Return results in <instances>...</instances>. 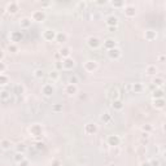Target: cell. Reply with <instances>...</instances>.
<instances>
[{"instance_id":"cell-1","label":"cell","mask_w":166,"mask_h":166,"mask_svg":"<svg viewBox=\"0 0 166 166\" xmlns=\"http://www.w3.org/2000/svg\"><path fill=\"white\" fill-rule=\"evenodd\" d=\"M97 68H99V65H97V62L95 61V60H87V61L83 64V69L86 70V72H88V73L96 72Z\"/></svg>"},{"instance_id":"cell-2","label":"cell","mask_w":166,"mask_h":166,"mask_svg":"<svg viewBox=\"0 0 166 166\" xmlns=\"http://www.w3.org/2000/svg\"><path fill=\"white\" fill-rule=\"evenodd\" d=\"M45 12L44 10H34L33 15H31V21H35V22H43L45 20Z\"/></svg>"},{"instance_id":"cell-3","label":"cell","mask_w":166,"mask_h":166,"mask_svg":"<svg viewBox=\"0 0 166 166\" xmlns=\"http://www.w3.org/2000/svg\"><path fill=\"white\" fill-rule=\"evenodd\" d=\"M56 35H57V33H56L53 29H47V30L43 31V39L47 40V42L56 40Z\"/></svg>"},{"instance_id":"cell-4","label":"cell","mask_w":166,"mask_h":166,"mask_svg":"<svg viewBox=\"0 0 166 166\" xmlns=\"http://www.w3.org/2000/svg\"><path fill=\"white\" fill-rule=\"evenodd\" d=\"M123 13H125L126 17H129V18H132V17L136 16V8L131 4L129 5H125L123 7Z\"/></svg>"},{"instance_id":"cell-5","label":"cell","mask_w":166,"mask_h":166,"mask_svg":"<svg viewBox=\"0 0 166 166\" xmlns=\"http://www.w3.org/2000/svg\"><path fill=\"white\" fill-rule=\"evenodd\" d=\"M5 10L8 13H10V15H16L20 10V4L17 1H10V3H8V5L5 7Z\"/></svg>"},{"instance_id":"cell-6","label":"cell","mask_w":166,"mask_h":166,"mask_svg":"<svg viewBox=\"0 0 166 166\" xmlns=\"http://www.w3.org/2000/svg\"><path fill=\"white\" fill-rule=\"evenodd\" d=\"M97 130H99V127L95 122H90L84 126V132L88 134V135H94V134H96Z\"/></svg>"},{"instance_id":"cell-7","label":"cell","mask_w":166,"mask_h":166,"mask_svg":"<svg viewBox=\"0 0 166 166\" xmlns=\"http://www.w3.org/2000/svg\"><path fill=\"white\" fill-rule=\"evenodd\" d=\"M42 94L44 95V96H52V95L55 94V87L52 86V84H49V83H45L43 87H42Z\"/></svg>"},{"instance_id":"cell-8","label":"cell","mask_w":166,"mask_h":166,"mask_svg":"<svg viewBox=\"0 0 166 166\" xmlns=\"http://www.w3.org/2000/svg\"><path fill=\"white\" fill-rule=\"evenodd\" d=\"M61 62H62V69H65V70H73V68L75 66V61L72 57L64 59Z\"/></svg>"},{"instance_id":"cell-9","label":"cell","mask_w":166,"mask_h":166,"mask_svg":"<svg viewBox=\"0 0 166 166\" xmlns=\"http://www.w3.org/2000/svg\"><path fill=\"white\" fill-rule=\"evenodd\" d=\"M108 56H109V59H110V60H118L122 56V52H121V49H119V48L116 47L113 49H109V51H108Z\"/></svg>"},{"instance_id":"cell-10","label":"cell","mask_w":166,"mask_h":166,"mask_svg":"<svg viewBox=\"0 0 166 166\" xmlns=\"http://www.w3.org/2000/svg\"><path fill=\"white\" fill-rule=\"evenodd\" d=\"M87 43H88V45H90L91 48H94V49H96V48H99L101 45L100 39H99V38H96V37H90L87 39Z\"/></svg>"},{"instance_id":"cell-11","label":"cell","mask_w":166,"mask_h":166,"mask_svg":"<svg viewBox=\"0 0 166 166\" xmlns=\"http://www.w3.org/2000/svg\"><path fill=\"white\" fill-rule=\"evenodd\" d=\"M65 94H68L69 96L77 95V94H78V87H77V84H70V83H68L65 86Z\"/></svg>"},{"instance_id":"cell-12","label":"cell","mask_w":166,"mask_h":166,"mask_svg":"<svg viewBox=\"0 0 166 166\" xmlns=\"http://www.w3.org/2000/svg\"><path fill=\"white\" fill-rule=\"evenodd\" d=\"M107 25H108V27H117V25H118V17L117 16H114V15H110V16H108L107 17Z\"/></svg>"},{"instance_id":"cell-13","label":"cell","mask_w":166,"mask_h":166,"mask_svg":"<svg viewBox=\"0 0 166 166\" xmlns=\"http://www.w3.org/2000/svg\"><path fill=\"white\" fill-rule=\"evenodd\" d=\"M42 131H43V129H42V126L38 125V123H35V125H31V127H30V134L33 136H39V135H42Z\"/></svg>"},{"instance_id":"cell-14","label":"cell","mask_w":166,"mask_h":166,"mask_svg":"<svg viewBox=\"0 0 166 166\" xmlns=\"http://www.w3.org/2000/svg\"><path fill=\"white\" fill-rule=\"evenodd\" d=\"M107 142H108V144L110 147H117V146H119V142H121V139H119L118 135H109Z\"/></svg>"},{"instance_id":"cell-15","label":"cell","mask_w":166,"mask_h":166,"mask_svg":"<svg viewBox=\"0 0 166 166\" xmlns=\"http://www.w3.org/2000/svg\"><path fill=\"white\" fill-rule=\"evenodd\" d=\"M31 18H29V17H23V18L20 20V26L21 29H29V27L31 26Z\"/></svg>"},{"instance_id":"cell-16","label":"cell","mask_w":166,"mask_h":166,"mask_svg":"<svg viewBox=\"0 0 166 166\" xmlns=\"http://www.w3.org/2000/svg\"><path fill=\"white\" fill-rule=\"evenodd\" d=\"M10 40L13 42V43H17V42H21L22 40V33L21 31H13L12 34H10Z\"/></svg>"},{"instance_id":"cell-17","label":"cell","mask_w":166,"mask_h":166,"mask_svg":"<svg viewBox=\"0 0 166 166\" xmlns=\"http://www.w3.org/2000/svg\"><path fill=\"white\" fill-rule=\"evenodd\" d=\"M144 38H146V40H154L157 38V33L154 30H147L146 33H144Z\"/></svg>"},{"instance_id":"cell-18","label":"cell","mask_w":166,"mask_h":166,"mask_svg":"<svg viewBox=\"0 0 166 166\" xmlns=\"http://www.w3.org/2000/svg\"><path fill=\"white\" fill-rule=\"evenodd\" d=\"M59 53H60V56H61V59H62V60H64V59H68V57H70L72 49H70L69 47H62V48L59 51Z\"/></svg>"},{"instance_id":"cell-19","label":"cell","mask_w":166,"mask_h":166,"mask_svg":"<svg viewBox=\"0 0 166 166\" xmlns=\"http://www.w3.org/2000/svg\"><path fill=\"white\" fill-rule=\"evenodd\" d=\"M157 72H158V69L156 68V65H148L146 68V74L147 75H151V77L157 75Z\"/></svg>"},{"instance_id":"cell-20","label":"cell","mask_w":166,"mask_h":166,"mask_svg":"<svg viewBox=\"0 0 166 166\" xmlns=\"http://www.w3.org/2000/svg\"><path fill=\"white\" fill-rule=\"evenodd\" d=\"M104 47L108 49H113V48H116L117 47V42H116L114 39H112V38H109V39H107L104 42Z\"/></svg>"},{"instance_id":"cell-21","label":"cell","mask_w":166,"mask_h":166,"mask_svg":"<svg viewBox=\"0 0 166 166\" xmlns=\"http://www.w3.org/2000/svg\"><path fill=\"white\" fill-rule=\"evenodd\" d=\"M153 107L156 109H164L165 108V100L164 99H154Z\"/></svg>"},{"instance_id":"cell-22","label":"cell","mask_w":166,"mask_h":166,"mask_svg":"<svg viewBox=\"0 0 166 166\" xmlns=\"http://www.w3.org/2000/svg\"><path fill=\"white\" fill-rule=\"evenodd\" d=\"M113 108H114V110H122L123 109V103L119 99H117V100H113Z\"/></svg>"},{"instance_id":"cell-23","label":"cell","mask_w":166,"mask_h":166,"mask_svg":"<svg viewBox=\"0 0 166 166\" xmlns=\"http://www.w3.org/2000/svg\"><path fill=\"white\" fill-rule=\"evenodd\" d=\"M56 40H57L59 43H64V42L68 40V35H66L65 33H57V35H56Z\"/></svg>"},{"instance_id":"cell-24","label":"cell","mask_w":166,"mask_h":166,"mask_svg":"<svg viewBox=\"0 0 166 166\" xmlns=\"http://www.w3.org/2000/svg\"><path fill=\"white\" fill-rule=\"evenodd\" d=\"M0 147H1L3 149H9V148L12 147V142H10L9 139H3L1 142H0Z\"/></svg>"},{"instance_id":"cell-25","label":"cell","mask_w":166,"mask_h":166,"mask_svg":"<svg viewBox=\"0 0 166 166\" xmlns=\"http://www.w3.org/2000/svg\"><path fill=\"white\" fill-rule=\"evenodd\" d=\"M9 99H10V92H9V91L4 90V91H1V92H0V100H1V101H8Z\"/></svg>"},{"instance_id":"cell-26","label":"cell","mask_w":166,"mask_h":166,"mask_svg":"<svg viewBox=\"0 0 166 166\" xmlns=\"http://www.w3.org/2000/svg\"><path fill=\"white\" fill-rule=\"evenodd\" d=\"M131 87H132V90H134V92L135 94H140L144 90V86L142 83H134Z\"/></svg>"},{"instance_id":"cell-27","label":"cell","mask_w":166,"mask_h":166,"mask_svg":"<svg viewBox=\"0 0 166 166\" xmlns=\"http://www.w3.org/2000/svg\"><path fill=\"white\" fill-rule=\"evenodd\" d=\"M100 119L103 121L104 123H109L112 121V116L109 114V113H103V114L100 116Z\"/></svg>"},{"instance_id":"cell-28","label":"cell","mask_w":166,"mask_h":166,"mask_svg":"<svg viewBox=\"0 0 166 166\" xmlns=\"http://www.w3.org/2000/svg\"><path fill=\"white\" fill-rule=\"evenodd\" d=\"M48 77H49V79H52V82H55V80H57L60 78V74L57 70H53V72H51L48 74Z\"/></svg>"},{"instance_id":"cell-29","label":"cell","mask_w":166,"mask_h":166,"mask_svg":"<svg viewBox=\"0 0 166 166\" xmlns=\"http://www.w3.org/2000/svg\"><path fill=\"white\" fill-rule=\"evenodd\" d=\"M16 149H17L18 153H23L25 154V152L27 151V147L25 146L23 143H18V144H17V147H16Z\"/></svg>"},{"instance_id":"cell-30","label":"cell","mask_w":166,"mask_h":166,"mask_svg":"<svg viewBox=\"0 0 166 166\" xmlns=\"http://www.w3.org/2000/svg\"><path fill=\"white\" fill-rule=\"evenodd\" d=\"M34 77H35L37 79H42V78L44 77V70H43V69H37V70L34 72Z\"/></svg>"},{"instance_id":"cell-31","label":"cell","mask_w":166,"mask_h":166,"mask_svg":"<svg viewBox=\"0 0 166 166\" xmlns=\"http://www.w3.org/2000/svg\"><path fill=\"white\" fill-rule=\"evenodd\" d=\"M153 99H164V91L162 88H158L153 92Z\"/></svg>"},{"instance_id":"cell-32","label":"cell","mask_w":166,"mask_h":166,"mask_svg":"<svg viewBox=\"0 0 166 166\" xmlns=\"http://www.w3.org/2000/svg\"><path fill=\"white\" fill-rule=\"evenodd\" d=\"M25 154L23 153H18V152H17V153L15 154V158H13V160H15V162H17V164H20L21 161H23L25 160Z\"/></svg>"},{"instance_id":"cell-33","label":"cell","mask_w":166,"mask_h":166,"mask_svg":"<svg viewBox=\"0 0 166 166\" xmlns=\"http://www.w3.org/2000/svg\"><path fill=\"white\" fill-rule=\"evenodd\" d=\"M153 84L156 87L162 88V86H164V78H158V77H156V78L153 79Z\"/></svg>"},{"instance_id":"cell-34","label":"cell","mask_w":166,"mask_h":166,"mask_svg":"<svg viewBox=\"0 0 166 166\" xmlns=\"http://www.w3.org/2000/svg\"><path fill=\"white\" fill-rule=\"evenodd\" d=\"M109 97H112V100H117L118 99V90L117 88H112L110 94H109Z\"/></svg>"},{"instance_id":"cell-35","label":"cell","mask_w":166,"mask_h":166,"mask_svg":"<svg viewBox=\"0 0 166 166\" xmlns=\"http://www.w3.org/2000/svg\"><path fill=\"white\" fill-rule=\"evenodd\" d=\"M25 92V87L21 86V84H17V86H15V94L16 95H22Z\"/></svg>"},{"instance_id":"cell-36","label":"cell","mask_w":166,"mask_h":166,"mask_svg":"<svg viewBox=\"0 0 166 166\" xmlns=\"http://www.w3.org/2000/svg\"><path fill=\"white\" fill-rule=\"evenodd\" d=\"M9 78L7 75H4V74H0V86H5L7 83H8Z\"/></svg>"},{"instance_id":"cell-37","label":"cell","mask_w":166,"mask_h":166,"mask_svg":"<svg viewBox=\"0 0 166 166\" xmlns=\"http://www.w3.org/2000/svg\"><path fill=\"white\" fill-rule=\"evenodd\" d=\"M109 4L112 7H114V8H123V7H125V3L123 1H110Z\"/></svg>"},{"instance_id":"cell-38","label":"cell","mask_w":166,"mask_h":166,"mask_svg":"<svg viewBox=\"0 0 166 166\" xmlns=\"http://www.w3.org/2000/svg\"><path fill=\"white\" fill-rule=\"evenodd\" d=\"M112 154L113 156H119L121 154V148L118 146L117 147H112Z\"/></svg>"},{"instance_id":"cell-39","label":"cell","mask_w":166,"mask_h":166,"mask_svg":"<svg viewBox=\"0 0 166 166\" xmlns=\"http://www.w3.org/2000/svg\"><path fill=\"white\" fill-rule=\"evenodd\" d=\"M142 130H143V132L149 134L152 130H153V127H152V125H149V123H147V125H144V126L142 127Z\"/></svg>"},{"instance_id":"cell-40","label":"cell","mask_w":166,"mask_h":166,"mask_svg":"<svg viewBox=\"0 0 166 166\" xmlns=\"http://www.w3.org/2000/svg\"><path fill=\"white\" fill-rule=\"evenodd\" d=\"M8 51H9V52H13V53H16V52L18 51V48H17V45H16L15 43H10V44L8 45Z\"/></svg>"},{"instance_id":"cell-41","label":"cell","mask_w":166,"mask_h":166,"mask_svg":"<svg viewBox=\"0 0 166 166\" xmlns=\"http://www.w3.org/2000/svg\"><path fill=\"white\" fill-rule=\"evenodd\" d=\"M53 112H56V113H59V112H61L62 110V104H56V105H53Z\"/></svg>"},{"instance_id":"cell-42","label":"cell","mask_w":166,"mask_h":166,"mask_svg":"<svg viewBox=\"0 0 166 166\" xmlns=\"http://www.w3.org/2000/svg\"><path fill=\"white\" fill-rule=\"evenodd\" d=\"M69 83H70V84H77V83H78V77H77V75H73V77H70V79H69Z\"/></svg>"},{"instance_id":"cell-43","label":"cell","mask_w":166,"mask_h":166,"mask_svg":"<svg viewBox=\"0 0 166 166\" xmlns=\"http://www.w3.org/2000/svg\"><path fill=\"white\" fill-rule=\"evenodd\" d=\"M148 162H149V166H160V161L156 160V158H153V160H151Z\"/></svg>"},{"instance_id":"cell-44","label":"cell","mask_w":166,"mask_h":166,"mask_svg":"<svg viewBox=\"0 0 166 166\" xmlns=\"http://www.w3.org/2000/svg\"><path fill=\"white\" fill-rule=\"evenodd\" d=\"M5 69H7V65L3 61H0V74H3L5 72Z\"/></svg>"},{"instance_id":"cell-45","label":"cell","mask_w":166,"mask_h":166,"mask_svg":"<svg viewBox=\"0 0 166 166\" xmlns=\"http://www.w3.org/2000/svg\"><path fill=\"white\" fill-rule=\"evenodd\" d=\"M18 165H20V166H30V161L27 160V158H25V160H23V161H21Z\"/></svg>"},{"instance_id":"cell-46","label":"cell","mask_w":166,"mask_h":166,"mask_svg":"<svg viewBox=\"0 0 166 166\" xmlns=\"http://www.w3.org/2000/svg\"><path fill=\"white\" fill-rule=\"evenodd\" d=\"M55 68H56V70H60V69H62V62H61V61H57V62H55Z\"/></svg>"},{"instance_id":"cell-47","label":"cell","mask_w":166,"mask_h":166,"mask_svg":"<svg viewBox=\"0 0 166 166\" xmlns=\"http://www.w3.org/2000/svg\"><path fill=\"white\" fill-rule=\"evenodd\" d=\"M77 5H78L79 8H82V9H84V8H86V7H87V3H86V1H79L78 4H77Z\"/></svg>"},{"instance_id":"cell-48","label":"cell","mask_w":166,"mask_h":166,"mask_svg":"<svg viewBox=\"0 0 166 166\" xmlns=\"http://www.w3.org/2000/svg\"><path fill=\"white\" fill-rule=\"evenodd\" d=\"M52 166H61V162H60V160H52Z\"/></svg>"},{"instance_id":"cell-49","label":"cell","mask_w":166,"mask_h":166,"mask_svg":"<svg viewBox=\"0 0 166 166\" xmlns=\"http://www.w3.org/2000/svg\"><path fill=\"white\" fill-rule=\"evenodd\" d=\"M4 57H5V52L0 48V61H3V59H4Z\"/></svg>"},{"instance_id":"cell-50","label":"cell","mask_w":166,"mask_h":166,"mask_svg":"<svg viewBox=\"0 0 166 166\" xmlns=\"http://www.w3.org/2000/svg\"><path fill=\"white\" fill-rule=\"evenodd\" d=\"M44 148V143H37V149H43Z\"/></svg>"},{"instance_id":"cell-51","label":"cell","mask_w":166,"mask_h":166,"mask_svg":"<svg viewBox=\"0 0 166 166\" xmlns=\"http://www.w3.org/2000/svg\"><path fill=\"white\" fill-rule=\"evenodd\" d=\"M49 5H51V3H49V1H43V3H42V7H44V8H45V7H49Z\"/></svg>"},{"instance_id":"cell-52","label":"cell","mask_w":166,"mask_h":166,"mask_svg":"<svg viewBox=\"0 0 166 166\" xmlns=\"http://www.w3.org/2000/svg\"><path fill=\"white\" fill-rule=\"evenodd\" d=\"M158 60H160V62H164L165 61V56L164 55H160V56H158Z\"/></svg>"},{"instance_id":"cell-53","label":"cell","mask_w":166,"mask_h":166,"mask_svg":"<svg viewBox=\"0 0 166 166\" xmlns=\"http://www.w3.org/2000/svg\"><path fill=\"white\" fill-rule=\"evenodd\" d=\"M142 136H143V139H144V137H146V139H148V137H149V134L143 132V134H142Z\"/></svg>"},{"instance_id":"cell-54","label":"cell","mask_w":166,"mask_h":166,"mask_svg":"<svg viewBox=\"0 0 166 166\" xmlns=\"http://www.w3.org/2000/svg\"><path fill=\"white\" fill-rule=\"evenodd\" d=\"M140 166H149V162H148V161L142 162V165H140Z\"/></svg>"},{"instance_id":"cell-55","label":"cell","mask_w":166,"mask_h":166,"mask_svg":"<svg viewBox=\"0 0 166 166\" xmlns=\"http://www.w3.org/2000/svg\"><path fill=\"white\" fill-rule=\"evenodd\" d=\"M117 30V27H109V31H116Z\"/></svg>"},{"instance_id":"cell-56","label":"cell","mask_w":166,"mask_h":166,"mask_svg":"<svg viewBox=\"0 0 166 166\" xmlns=\"http://www.w3.org/2000/svg\"><path fill=\"white\" fill-rule=\"evenodd\" d=\"M108 166H117V165H116V164H109Z\"/></svg>"},{"instance_id":"cell-57","label":"cell","mask_w":166,"mask_h":166,"mask_svg":"<svg viewBox=\"0 0 166 166\" xmlns=\"http://www.w3.org/2000/svg\"><path fill=\"white\" fill-rule=\"evenodd\" d=\"M0 23H1V18H0Z\"/></svg>"}]
</instances>
